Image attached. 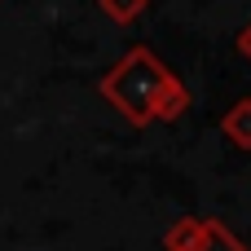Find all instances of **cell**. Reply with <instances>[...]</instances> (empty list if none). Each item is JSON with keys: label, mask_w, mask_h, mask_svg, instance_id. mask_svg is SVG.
<instances>
[{"label": "cell", "mask_w": 251, "mask_h": 251, "mask_svg": "<svg viewBox=\"0 0 251 251\" xmlns=\"http://www.w3.org/2000/svg\"><path fill=\"white\" fill-rule=\"evenodd\" d=\"M97 93L128 119V124H172L190 110V88L159 62L154 49L132 44L97 84Z\"/></svg>", "instance_id": "cell-1"}, {"label": "cell", "mask_w": 251, "mask_h": 251, "mask_svg": "<svg viewBox=\"0 0 251 251\" xmlns=\"http://www.w3.org/2000/svg\"><path fill=\"white\" fill-rule=\"evenodd\" d=\"M221 132L234 150H251V97L234 101L225 115H221Z\"/></svg>", "instance_id": "cell-2"}, {"label": "cell", "mask_w": 251, "mask_h": 251, "mask_svg": "<svg viewBox=\"0 0 251 251\" xmlns=\"http://www.w3.org/2000/svg\"><path fill=\"white\" fill-rule=\"evenodd\" d=\"M203 238H207V221H199V216H181V221L163 234V251H199Z\"/></svg>", "instance_id": "cell-3"}, {"label": "cell", "mask_w": 251, "mask_h": 251, "mask_svg": "<svg viewBox=\"0 0 251 251\" xmlns=\"http://www.w3.org/2000/svg\"><path fill=\"white\" fill-rule=\"evenodd\" d=\"M199 251H251L225 221H207V238L199 243Z\"/></svg>", "instance_id": "cell-4"}, {"label": "cell", "mask_w": 251, "mask_h": 251, "mask_svg": "<svg viewBox=\"0 0 251 251\" xmlns=\"http://www.w3.org/2000/svg\"><path fill=\"white\" fill-rule=\"evenodd\" d=\"M97 9L110 18V22H119V26H128V22H137L146 9H150V0H97Z\"/></svg>", "instance_id": "cell-5"}, {"label": "cell", "mask_w": 251, "mask_h": 251, "mask_svg": "<svg viewBox=\"0 0 251 251\" xmlns=\"http://www.w3.org/2000/svg\"><path fill=\"white\" fill-rule=\"evenodd\" d=\"M234 49H238V57H243V62H251V22L243 26V31H238V40H234Z\"/></svg>", "instance_id": "cell-6"}]
</instances>
